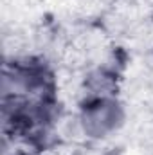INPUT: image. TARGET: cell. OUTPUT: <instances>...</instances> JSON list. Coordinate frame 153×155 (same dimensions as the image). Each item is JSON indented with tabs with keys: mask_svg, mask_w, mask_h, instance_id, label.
I'll return each instance as SVG.
<instances>
[{
	"mask_svg": "<svg viewBox=\"0 0 153 155\" xmlns=\"http://www.w3.org/2000/svg\"><path fill=\"white\" fill-rule=\"evenodd\" d=\"M126 112L119 99L114 96H92L86 99V103L81 107L77 124L79 130L88 139H106L117 134L121 126L124 124Z\"/></svg>",
	"mask_w": 153,
	"mask_h": 155,
	"instance_id": "1",
	"label": "cell"
},
{
	"mask_svg": "<svg viewBox=\"0 0 153 155\" xmlns=\"http://www.w3.org/2000/svg\"><path fill=\"white\" fill-rule=\"evenodd\" d=\"M99 2H114V0H99Z\"/></svg>",
	"mask_w": 153,
	"mask_h": 155,
	"instance_id": "3",
	"label": "cell"
},
{
	"mask_svg": "<svg viewBox=\"0 0 153 155\" xmlns=\"http://www.w3.org/2000/svg\"><path fill=\"white\" fill-rule=\"evenodd\" d=\"M11 155H36V153H33V152H24V150H18V152H13Z\"/></svg>",
	"mask_w": 153,
	"mask_h": 155,
	"instance_id": "2",
	"label": "cell"
}]
</instances>
